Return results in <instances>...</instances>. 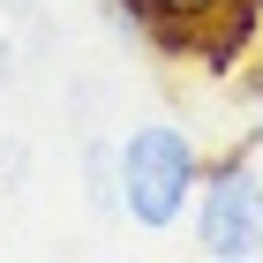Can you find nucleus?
Here are the masks:
<instances>
[{"label": "nucleus", "instance_id": "f257e3e1", "mask_svg": "<svg viewBox=\"0 0 263 263\" xmlns=\"http://www.w3.org/2000/svg\"><path fill=\"white\" fill-rule=\"evenodd\" d=\"M196 181H203V151L181 121H143L113 151V196H121V211L143 233L181 226L188 203H196Z\"/></svg>", "mask_w": 263, "mask_h": 263}, {"label": "nucleus", "instance_id": "f03ea898", "mask_svg": "<svg viewBox=\"0 0 263 263\" xmlns=\"http://www.w3.org/2000/svg\"><path fill=\"white\" fill-rule=\"evenodd\" d=\"M188 218H196V248L203 256H226V263L263 256V173H256V158L226 151L218 165H203Z\"/></svg>", "mask_w": 263, "mask_h": 263}, {"label": "nucleus", "instance_id": "7ed1b4c3", "mask_svg": "<svg viewBox=\"0 0 263 263\" xmlns=\"http://www.w3.org/2000/svg\"><path fill=\"white\" fill-rule=\"evenodd\" d=\"M256 45H263V0H226L218 8V23L203 30V45H196V61H203V76H241L248 61H256Z\"/></svg>", "mask_w": 263, "mask_h": 263}, {"label": "nucleus", "instance_id": "20e7f679", "mask_svg": "<svg viewBox=\"0 0 263 263\" xmlns=\"http://www.w3.org/2000/svg\"><path fill=\"white\" fill-rule=\"evenodd\" d=\"M158 8V30H151V53H165V61H196L203 30L218 23L226 0H151Z\"/></svg>", "mask_w": 263, "mask_h": 263}, {"label": "nucleus", "instance_id": "39448f33", "mask_svg": "<svg viewBox=\"0 0 263 263\" xmlns=\"http://www.w3.org/2000/svg\"><path fill=\"white\" fill-rule=\"evenodd\" d=\"M113 23H121L128 38H143V45H151V30H158V8H151V0H113Z\"/></svg>", "mask_w": 263, "mask_h": 263}, {"label": "nucleus", "instance_id": "423d86ee", "mask_svg": "<svg viewBox=\"0 0 263 263\" xmlns=\"http://www.w3.org/2000/svg\"><path fill=\"white\" fill-rule=\"evenodd\" d=\"M256 90H263V76H256Z\"/></svg>", "mask_w": 263, "mask_h": 263}]
</instances>
